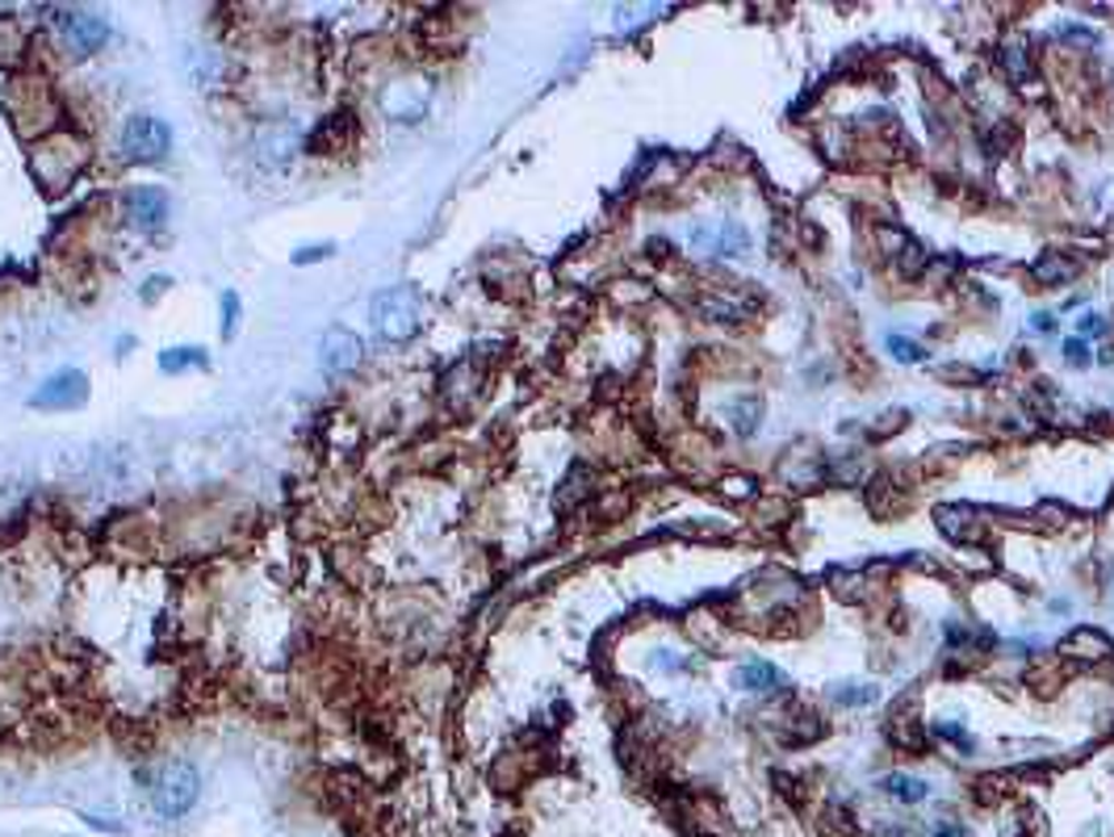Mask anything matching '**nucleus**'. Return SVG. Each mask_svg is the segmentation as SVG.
I'll return each instance as SVG.
<instances>
[{
    "mask_svg": "<svg viewBox=\"0 0 1114 837\" xmlns=\"http://www.w3.org/2000/svg\"><path fill=\"white\" fill-rule=\"evenodd\" d=\"M143 791H147V800H152L159 817L176 820L197 804L202 775L185 758H168V762H156L152 770H143Z\"/></svg>",
    "mask_w": 1114,
    "mask_h": 837,
    "instance_id": "obj_1",
    "label": "nucleus"
},
{
    "mask_svg": "<svg viewBox=\"0 0 1114 837\" xmlns=\"http://www.w3.org/2000/svg\"><path fill=\"white\" fill-rule=\"evenodd\" d=\"M369 323L385 344H407L423 323V306L411 285H390L369 302Z\"/></svg>",
    "mask_w": 1114,
    "mask_h": 837,
    "instance_id": "obj_2",
    "label": "nucleus"
},
{
    "mask_svg": "<svg viewBox=\"0 0 1114 837\" xmlns=\"http://www.w3.org/2000/svg\"><path fill=\"white\" fill-rule=\"evenodd\" d=\"M118 147H123L126 159L135 164H152V159H164L168 147H173V126L152 118V114H135L130 122L123 126L118 135Z\"/></svg>",
    "mask_w": 1114,
    "mask_h": 837,
    "instance_id": "obj_3",
    "label": "nucleus"
},
{
    "mask_svg": "<svg viewBox=\"0 0 1114 837\" xmlns=\"http://www.w3.org/2000/svg\"><path fill=\"white\" fill-rule=\"evenodd\" d=\"M85 398H88L85 373L80 368H59V373H51L30 394V406H38V411H71V406H80Z\"/></svg>",
    "mask_w": 1114,
    "mask_h": 837,
    "instance_id": "obj_4",
    "label": "nucleus"
},
{
    "mask_svg": "<svg viewBox=\"0 0 1114 837\" xmlns=\"http://www.w3.org/2000/svg\"><path fill=\"white\" fill-rule=\"evenodd\" d=\"M55 21H59V30H63L76 55H92L109 38V21L101 13H88V9H63Z\"/></svg>",
    "mask_w": 1114,
    "mask_h": 837,
    "instance_id": "obj_5",
    "label": "nucleus"
},
{
    "mask_svg": "<svg viewBox=\"0 0 1114 837\" xmlns=\"http://www.w3.org/2000/svg\"><path fill=\"white\" fill-rule=\"evenodd\" d=\"M428 101H432V88L419 85V80H394L382 92L385 118H394V122H419L428 114Z\"/></svg>",
    "mask_w": 1114,
    "mask_h": 837,
    "instance_id": "obj_6",
    "label": "nucleus"
},
{
    "mask_svg": "<svg viewBox=\"0 0 1114 837\" xmlns=\"http://www.w3.org/2000/svg\"><path fill=\"white\" fill-rule=\"evenodd\" d=\"M319 361L328 368L331 377H340V373H352V368L361 365V339L349 332V327H331L323 335V344H319Z\"/></svg>",
    "mask_w": 1114,
    "mask_h": 837,
    "instance_id": "obj_7",
    "label": "nucleus"
},
{
    "mask_svg": "<svg viewBox=\"0 0 1114 837\" xmlns=\"http://www.w3.org/2000/svg\"><path fill=\"white\" fill-rule=\"evenodd\" d=\"M126 214H130L135 227L152 230L168 218V197H164V189H156V185H139V189L126 193Z\"/></svg>",
    "mask_w": 1114,
    "mask_h": 837,
    "instance_id": "obj_8",
    "label": "nucleus"
},
{
    "mask_svg": "<svg viewBox=\"0 0 1114 837\" xmlns=\"http://www.w3.org/2000/svg\"><path fill=\"white\" fill-rule=\"evenodd\" d=\"M737 682L746 687V691H775V687H784V674L775 670V666H766V662H750V666H742L737 670Z\"/></svg>",
    "mask_w": 1114,
    "mask_h": 837,
    "instance_id": "obj_9",
    "label": "nucleus"
},
{
    "mask_svg": "<svg viewBox=\"0 0 1114 837\" xmlns=\"http://www.w3.org/2000/svg\"><path fill=\"white\" fill-rule=\"evenodd\" d=\"M880 791L892 796V800H901V804H922L926 800V784L922 779H913V775H885V779H880Z\"/></svg>",
    "mask_w": 1114,
    "mask_h": 837,
    "instance_id": "obj_10",
    "label": "nucleus"
},
{
    "mask_svg": "<svg viewBox=\"0 0 1114 837\" xmlns=\"http://www.w3.org/2000/svg\"><path fill=\"white\" fill-rule=\"evenodd\" d=\"M202 365H206V352L202 348H168L159 356L164 373H185V368H202Z\"/></svg>",
    "mask_w": 1114,
    "mask_h": 837,
    "instance_id": "obj_11",
    "label": "nucleus"
},
{
    "mask_svg": "<svg viewBox=\"0 0 1114 837\" xmlns=\"http://www.w3.org/2000/svg\"><path fill=\"white\" fill-rule=\"evenodd\" d=\"M1077 273V264L1073 260H1061V256H1047V260L1035 264V277L1047 280V285H1056V280H1068Z\"/></svg>",
    "mask_w": 1114,
    "mask_h": 837,
    "instance_id": "obj_12",
    "label": "nucleus"
},
{
    "mask_svg": "<svg viewBox=\"0 0 1114 837\" xmlns=\"http://www.w3.org/2000/svg\"><path fill=\"white\" fill-rule=\"evenodd\" d=\"M888 352H892L901 365H918V361H926L922 344H913V339H906V335H892V339H888Z\"/></svg>",
    "mask_w": 1114,
    "mask_h": 837,
    "instance_id": "obj_13",
    "label": "nucleus"
},
{
    "mask_svg": "<svg viewBox=\"0 0 1114 837\" xmlns=\"http://www.w3.org/2000/svg\"><path fill=\"white\" fill-rule=\"evenodd\" d=\"M235 327H240V294L231 289V294H223V335H235Z\"/></svg>",
    "mask_w": 1114,
    "mask_h": 837,
    "instance_id": "obj_14",
    "label": "nucleus"
},
{
    "mask_svg": "<svg viewBox=\"0 0 1114 837\" xmlns=\"http://www.w3.org/2000/svg\"><path fill=\"white\" fill-rule=\"evenodd\" d=\"M1001 63H1006V71H1010L1014 80H1027L1030 71H1027V59H1023V47H1006V55H1001Z\"/></svg>",
    "mask_w": 1114,
    "mask_h": 837,
    "instance_id": "obj_15",
    "label": "nucleus"
},
{
    "mask_svg": "<svg viewBox=\"0 0 1114 837\" xmlns=\"http://www.w3.org/2000/svg\"><path fill=\"white\" fill-rule=\"evenodd\" d=\"M1064 361H1068V365H1089V344H1085V339H1068V344H1064Z\"/></svg>",
    "mask_w": 1114,
    "mask_h": 837,
    "instance_id": "obj_16",
    "label": "nucleus"
},
{
    "mask_svg": "<svg viewBox=\"0 0 1114 837\" xmlns=\"http://www.w3.org/2000/svg\"><path fill=\"white\" fill-rule=\"evenodd\" d=\"M754 415H759V402H750V406H737V418H733V423H737V432H754V427H759V418H754Z\"/></svg>",
    "mask_w": 1114,
    "mask_h": 837,
    "instance_id": "obj_17",
    "label": "nucleus"
},
{
    "mask_svg": "<svg viewBox=\"0 0 1114 837\" xmlns=\"http://www.w3.org/2000/svg\"><path fill=\"white\" fill-rule=\"evenodd\" d=\"M939 737H947V741H956L959 750H973V741H968V732L959 729V725H939Z\"/></svg>",
    "mask_w": 1114,
    "mask_h": 837,
    "instance_id": "obj_18",
    "label": "nucleus"
},
{
    "mask_svg": "<svg viewBox=\"0 0 1114 837\" xmlns=\"http://www.w3.org/2000/svg\"><path fill=\"white\" fill-rule=\"evenodd\" d=\"M328 252H331V247H306V252H297V256H294V264H314V260H323Z\"/></svg>",
    "mask_w": 1114,
    "mask_h": 837,
    "instance_id": "obj_19",
    "label": "nucleus"
},
{
    "mask_svg": "<svg viewBox=\"0 0 1114 837\" xmlns=\"http://www.w3.org/2000/svg\"><path fill=\"white\" fill-rule=\"evenodd\" d=\"M1081 332H1085V335H1102V332H1106V323H1102L1097 314H1085V318H1081Z\"/></svg>",
    "mask_w": 1114,
    "mask_h": 837,
    "instance_id": "obj_20",
    "label": "nucleus"
},
{
    "mask_svg": "<svg viewBox=\"0 0 1114 837\" xmlns=\"http://www.w3.org/2000/svg\"><path fill=\"white\" fill-rule=\"evenodd\" d=\"M1030 327H1035V332H1056V318L1039 311V314H1030Z\"/></svg>",
    "mask_w": 1114,
    "mask_h": 837,
    "instance_id": "obj_21",
    "label": "nucleus"
},
{
    "mask_svg": "<svg viewBox=\"0 0 1114 837\" xmlns=\"http://www.w3.org/2000/svg\"><path fill=\"white\" fill-rule=\"evenodd\" d=\"M1064 35H1068V38H1077V42H1089V47H1094V42H1097V35H1094V30H1081V26H1064Z\"/></svg>",
    "mask_w": 1114,
    "mask_h": 837,
    "instance_id": "obj_22",
    "label": "nucleus"
},
{
    "mask_svg": "<svg viewBox=\"0 0 1114 837\" xmlns=\"http://www.w3.org/2000/svg\"><path fill=\"white\" fill-rule=\"evenodd\" d=\"M838 699L842 703H868V699H876V691H838Z\"/></svg>",
    "mask_w": 1114,
    "mask_h": 837,
    "instance_id": "obj_23",
    "label": "nucleus"
},
{
    "mask_svg": "<svg viewBox=\"0 0 1114 837\" xmlns=\"http://www.w3.org/2000/svg\"><path fill=\"white\" fill-rule=\"evenodd\" d=\"M935 837H968V834H964L959 825H942V829H939V834H935Z\"/></svg>",
    "mask_w": 1114,
    "mask_h": 837,
    "instance_id": "obj_24",
    "label": "nucleus"
}]
</instances>
